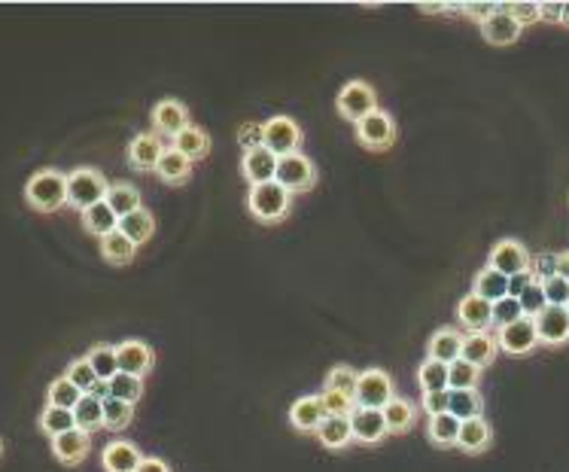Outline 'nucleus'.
I'll return each mask as SVG.
<instances>
[{
	"mask_svg": "<svg viewBox=\"0 0 569 472\" xmlns=\"http://www.w3.org/2000/svg\"><path fill=\"white\" fill-rule=\"evenodd\" d=\"M238 144L244 153H253V150H262L265 146V122H244V126L238 128Z\"/></svg>",
	"mask_w": 569,
	"mask_h": 472,
	"instance_id": "obj_50",
	"label": "nucleus"
},
{
	"mask_svg": "<svg viewBox=\"0 0 569 472\" xmlns=\"http://www.w3.org/2000/svg\"><path fill=\"white\" fill-rule=\"evenodd\" d=\"M24 202L40 213H55L67 204V174L58 168L33 171L24 184Z\"/></svg>",
	"mask_w": 569,
	"mask_h": 472,
	"instance_id": "obj_1",
	"label": "nucleus"
},
{
	"mask_svg": "<svg viewBox=\"0 0 569 472\" xmlns=\"http://www.w3.org/2000/svg\"><path fill=\"white\" fill-rule=\"evenodd\" d=\"M80 400H82V393H80L77 387H73L64 375H62V378H55L52 384H49V391H46V405H55V409L73 411V409H77V402H80Z\"/></svg>",
	"mask_w": 569,
	"mask_h": 472,
	"instance_id": "obj_43",
	"label": "nucleus"
},
{
	"mask_svg": "<svg viewBox=\"0 0 569 472\" xmlns=\"http://www.w3.org/2000/svg\"><path fill=\"white\" fill-rule=\"evenodd\" d=\"M472 293L481 296V299H488L490 305H497L499 299L508 296V278L499 275V271H493L490 265H484L479 275L472 278Z\"/></svg>",
	"mask_w": 569,
	"mask_h": 472,
	"instance_id": "obj_32",
	"label": "nucleus"
},
{
	"mask_svg": "<svg viewBox=\"0 0 569 472\" xmlns=\"http://www.w3.org/2000/svg\"><path fill=\"white\" fill-rule=\"evenodd\" d=\"M493 445V427L488 424V418H475V420H463L460 424V439L457 448L463 454H481Z\"/></svg>",
	"mask_w": 569,
	"mask_h": 472,
	"instance_id": "obj_23",
	"label": "nucleus"
},
{
	"mask_svg": "<svg viewBox=\"0 0 569 472\" xmlns=\"http://www.w3.org/2000/svg\"><path fill=\"white\" fill-rule=\"evenodd\" d=\"M320 402H323L326 418H350V415H354V409H356V402L350 400V396L335 393V391H323Z\"/></svg>",
	"mask_w": 569,
	"mask_h": 472,
	"instance_id": "obj_46",
	"label": "nucleus"
},
{
	"mask_svg": "<svg viewBox=\"0 0 569 472\" xmlns=\"http://www.w3.org/2000/svg\"><path fill=\"white\" fill-rule=\"evenodd\" d=\"M457 323L460 329L469 335V333H493V305L488 299H481V296L475 293H466L463 299L457 302Z\"/></svg>",
	"mask_w": 569,
	"mask_h": 472,
	"instance_id": "obj_12",
	"label": "nucleus"
},
{
	"mask_svg": "<svg viewBox=\"0 0 569 472\" xmlns=\"http://www.w3.org/2000/svg\"><path fill=\"white\" fill-rule=\"evenodd\" d=\"M350 430H354V442H359V445H378L390 436L384 411L359 409V405L354 409V415H350Z\"/></svg>",
	"mask_w": 569,
	"mask_h": 472,
	"instance_id": "obj_16",
	"label": "nucleus"
},
{
	"mask_svg": "<svg viewBox=\"0 0 569 472\" xmlns=\"http://www.w3.org/2000/svg\"><path fill=\"white\" fill-rule=\"evenodd\" d=\"M356 140L368 153H387L396 144V119L387 110L368 113L363 122H356Z\"/></svg>",
	"mask_w": 569,
	"mask_h": 472,
	"instance_id": "obj_6",
	"label": "nucleus"
},
{
	"mask_svg": "<svg viewBox=\"0 0 569 472\" xmlns=\"http://www.w3.org/2000/svg\"><path fill=\"white\" fill-rule=\"evenodd\" d=\"M542 289H545V299L548 305H555V308H566V302H569V280L564 278H551L542 284Z\"/></svg>",
	"mask_w": 569,
	"mask_h": 472,
	"instance_id": "obj_53",
	"label": "nucleus"
},
{
	"mask_svg": "<svg viewBox=\"0 0 569 472\" xmlns=\"http://www.w3.org/2000/svg\"><path fill=\"white\" fill-rule=\"evenodd\" d=\"M417 405L412 400H405V396H396L387 409H384V418H387V430H390V436H402V433H408V430L414 427V420H417Z\"/></svg>",
	"mask_w": 569,
	"mask_h": 472,
	"instance_id": "obj_33",
	"label": "nucleus"
},
{
	"mask_svg": "<svg viewBox=\"0 0 569 472\" xmlns=\"http://www.w3.org/2000/svg\"><path fill=\"white\" fill-rule=\"evenodd\" d=\"M274 180H278L283 189H289L292 195L311 193L317 186V168L305 153H292V156H283L278 162V177Z\"/></svg>",
	"mask_w": 569,
	"mask_h": 472,
	"instance_id": "obj_7",
	"label": "nucleus"
},
{
	"mask_svg": "<svg viewBox=\"0 0 569 472\" xmlns=\"http://www.w3.org/2000/svg\"><path fill=\"white\" fill-rule=\"evenodd\" d=\"M138 472H171V467L162 458H144V463L138 467Z\"/></svg>",
	"mask_w": 569,
	"mask_h": 472,
	"instance_id": "obj_56",
	"label": "nucleus"
},
{
	"mask_svg": "<svg viewBox=\"0 0 569 472\" xmlns=\"http://www.w3.org/2000/svg\"><path fill=\"white\" fill-rule=\"evenodd\" d=\"M448 405H450V391H435V393H421L417 409H421L426 418H435V415H445Z\"/></svg>",
	"mask_w": 569,
	"mask_h": 472,
	"instance_id": "obj_52",
	"label": "nucleus"
},
{
	"mask_svg": "<svg viewBox=\"0 0 569 472\" xmlns=\"http://www.w3.org/2000/svg\"><path fill=\"white\" fill-rule=\"evenodd\" d=\"M502 6H506V13L512 15L521 28L542 22V4H536V0H515V4H502Z\"/></svg>",
	"mask_w": 569,
	"mask_h": 472,
	"instance_id": "obj_47",
	"label": "nucleus"
},
{
	"mask_svg": "<svg viewBox=\"0 0 569 472\" xmlns=\"http://www.w3.org/2000/svg\"><path fill=\"white\" fill-rule=\"evenodd\" d=\"M463 338H466V333L463 329H457V326L435 329V333L430 335V342H426V360L445 363V366L457 363L460 357H463Z\"/></svg>",
	"mask_w": 569,
	"mask_h": 472,
	"instance_id": "obj_15",
	"label": "nucleus"
},
{
	"mask_svg": "<svg viewBox=\"0 0 569 472\" xmlns=\"http://www.w3.org/2000/svg\"><path fill=\"white\" fill-rule=\"evenodd\" d=\"M107 189H110V180H107L98 168H89V165L86 168H73L67 174V204L80 213L104 202Z\"/></svg>",
	"mask_w": 569,
	"mask_h": 472,
	"instance_id": "obj_3",
	"label": "nucleus"
},
{
	"mask_svg": "<svg viewBox=\"0 0 569 472\" xmlns=\"http://www.w3.org/2000/svg\"><path fill=\"white\" fill-rule=\"evenodd\" d=\"M144 387H147V378H134V375H125V372H119V375L110 381V396H113V400L138 405L140 396H144Z\"/></svg>",
	"mask_w": 569,
	"mask_h": 472,
	"instance_id": "obj_44",
	"label": "nucleus"
},
{
	"mask_svg": "<svg viewBox=\"0 0 569 472\" xmlns=\"http://www.w3.org/2000/svg\"><path fill=\"white\" fill-rule=\"evenodd\" d=\"M481 28V37L488 40L490 46H512V43H517V37H521V24H517L512 15L506 13V6H497V13L490 15L488 22H481L479 24Z\"/></svg>",
	"mask_w": 569,
	"mask_h": 472,
	"instance_id": "obj_21",
	"label": "nucleus"
},
{
	"mask_svg": "<svg viewBox=\"0 0 569 472\" xmlns=\"http://www.w3.org/2000/svg\"><path fill=\"white\" fill-rule=\"evenodd\" d=\"M80 220H82V229H86L89 235H95L98 241H100V238H107V235H113V231L119 229V217H116L113 208L107 202H100V204H95V208L82 211Z\"/></svg>",
	"mask_w": 569,
	"mask_h": 472,
	"instance_id": "obj_28",
	"label": "nucleus"
},
{
	"mask_svg": "<svg viewBox=\"0 0 569 472\" xmlns=\"http://www.w3.org/2000/svg\"><path fill=\"white\" fill-rule=\"evenodd\" d=\"M560 24L569 28V4H564V10H560Z\"/></svg>",
	"mask_w": 569,
	"mask_h": 472,
	"instance_id": "obj_61",
	"label": "nucleus"
},
{
	"mask_svg": "<svg viewBox=\"0 0 569 472\" xmlns=\"http://www.w3.org/2000/svg\"><path fill=\"white\" fill-rule=\"evenodd\" d=\"M335 110L341 113V119H347L356 126V122H363L368 113L381 110L378 92H375V86L365 80H347L345 86H341V92L335 95Z\"/></svg>",
	"mask_w": 569,
	"mask_h": 472,
	"instance_id": "obj_4",
	"label": "nucleus"
},
{
	"mask_svg": "<svg viewBox=\"0 0 569 472\" xmlns=\"http://www.w3.org/2000/svg\"><path fill=\"white\" fill-rule=\"evenodd\" d=\"M356 384H359V372L354 366H347V363L332 366L323 378V391L345 393V396H350V400H354V393H356Z\"/></svg>",
	"mask_w": 569,
	"mask_h": 472,
	"instance_id": "obj_40",
	"label": "nucleus"
},
{
	"mask_svg": "<svg viewBox=\"0 0 569 472\" xmlns=\"http://www.w3.org/2000/svg\"><path fill=\"white\" fill-rule=\"evenodd\" d=\"M37 427L43 430L49 439H55V436H64V433H71V430H77V420H73V411L55 409V405H46V409L40 411Z\"/></svg>",
	"mask_w": 569,
	"mask_h": 472,
	"instance_id": "obj_38",
	"label": "nucleus"
},
{
	"mask_svg": "<svg viewBox=\"0 0 569 472\" xmlns=\"http://www.w3.org/2000/svg\"><path fill=\"white\" fill-rule=\"evenodd\" d=\"M524 317L521 311V302L512 299V296H506V299H499L497 305H493V326H512V323H517Z\"/></svg>",
	"mask_w": 569,
	"mask_h": 472,
	"instance_id": "obj_49",
	"label": "nucleus"
},
{
	"mask_svg": "<svg viewBox=\"0 0 569 472\" xmlns=\"http://www.w3.org/2000/svg\"><path fill=\"white\" fill-rule=\"evenodd\" d=\"M560 10H564V4H542V22L560 24Z\"/></svg>",
	"mask_w": 569,
	"mask_h": 472,
	"instance_id": "obj_57",
	"label": "nucleus"
},
{
	"mask_svg": "<svg viewBox=\"0 0 569 472\" xmlns=\"http://www.w3.org/2000/svg\"><path fill=\"white\" fill-rule=\"evenodd\" d=\"M323 420H326V411H323L320 393L299 396V400L289 405V424L292 430H299V433H317Z\"/></svg>",
	"mask_w": 569,
	"mask_h": 472,
	"instance_id": "obj_22",
	"label": "nucleus"
},
{
	"mask_svg": "<svg viewBox=\"0 0 569 472\" xmlns=\"http://www.w3.org/2000/svg\"><path fill=\"white\" fill-rule=\"evenodd\" d=\"M107 204L113 208L116 217H128V213L140 211L144 208V195H140V189L128 184V180H116V184H110V189H107Z\"/></svg>",
	"mask_w": 569,
	"mask_h": 472,
	"instance_id": "obj_27",
	"label": "nucleus"
},
{
	"mask_svg": "<svg viewBox=\"0 0 569 472\" xmlns=\"http://www.w3.org/2000/svg\"><path fill=\"white\" fill-rule=\"evenodd\" d=\"M417 387L421 393H435V391H448V366L435 360H423L414 372Z\"/></svg>",
	"mask_w": 569,
	"mask_h": 472,
	"instance_id": "obj_39",
	"label": "nucleus"
},
{
	"mask_svg": "<svg viewBox=\"0 0 569 472\" xmlns=\"http://www.w3.org/2000/svg\"><path fill=\"white\" fill-rule=\"evenodd\" d=\"M289 208H292V193L289 189H283L278 180L262 184V186H250L247 211H250V217H256L259 222H268V226L283 222L287 220Z\"/></svg>",
	"mask_w": 569,
	"mask_h": 472,
	"instance_id": "obj_2",
	"label": "nucleus"
},
{
	"mask_svg": "<svg viewBox=\"0 0 569 472\" xmlns=\"http://www.w3.org/2000/svg\"><path fill=\"white\" fill-rule=\"evenodd\" d=\"M317 442L329 451H345L354 442V430H350V418H326L320 430H317Z\"/></svg>",
	"mask_w": 569,
	"mask_h": 472,
	"instance_id": "obj_29",
	"label": "nucleus"
},
{
	"mask_svg": "<svg viewBox=\"0 0 569 472\" xmlns=\"http://www.w3.org/2000/svg\"><path fill=\"white\" fill-rule=\"evenodd\" d=\"M497 354H499V345H497V335L493 333H469L463 338V360L472 363V366H479L481 372L497 360Z\"/></svg>",
	"mask_w": 569,
	"mask_h": 472,
	"instance_id": "obj_24",
	"label": "nucleus"
},
{
	"mask_svg": "<svg viewBox=\"0 0 569 472\" xmlns=\"http://www.w3.org/2000/svg\"><path fill=\"white\" fill-rule=\"evenodd\" d=\"M499 4H450V13H463L472 22H488L493 13H497Z\"/></svg>",
	"mask_w": 569,
	"mask_h": 472,
	"instance_id": "obj_54",
	"label": "nucleus"
},
{
	"mask_svg": "<svg viewBox=\"0 0 569 472\" xmlns=\"http://www.w3.org/2000/svg\"><path fill=\"white\" fill-rule=\"evenodd\" d=\"M530 275L536 284H545V280L557 278V253H551V250L536 253L530 262Z\"/></svg>",
	"mask_w": 569,
	"mask_h": 472,
	"instance_id": "obj_48",
	"label": "nucleus"
},
{
	"mask_svg": "<svg viewBox=\"0 0 569 472\" xmlns=\"http://www.w3.org/2000/svg\"><path fill=\"white\" fill-rule=\"evenodd\" d=\"M89 366L95 369L98 381H113L116 375H119V360H116V345H91L89 354H86Z\"/></svg>",
	"mask_w": 569,
	"mask_h": 472,
	"instance_id": "obj_35",
	"label": "nucleus"
},
{
	"mask_svg": "<svg viewBox=\"0 0 569 472\" xmlns=\"http://www.w3.org/2000/svg\"><path fill=\"white\" fill-rule=\"evenodd\" d=\"M134 420V405L131 402H122V400H107L104 402V430H110V433H122V430H128Z\"/></svg>",
	"mask_w": 569,
	"mask_h": 472,
	"instance_id": "obj_42",
	"label": "nucleus"
},
{
	"mask_svg": "<svg viewBox=\"0 0 569 472\" xmlns=\"http://www.w3.org/2000/svg\"><path fill=\"white\" fill-rule=\"evenodd\" d=\"M479 381L481 369L466 363L463 357L448 366V391H479Z\"/></svg>",
	"mask_w": 569,
	"mask_h": 472,
	"instance_id": "obj_41",
	"label": "nucleus"
},
{
	"mask_svg": "<svg viewBox=\"0 0 569 472\" xmlns=\"http://www.w3.org/2000/svg\"><path fill=\"white\" fill-rule=\"evenodd\" d=\"M192 168H195V165H192V162L186 159V156L177 153L171 144H167L165 156H162V159H158V165H156V177L162 180L165 186H183V184H186V180L192 177Z\"/></svg>",
	"mask_w": 569,
	"mask_h": 472,
	"instance_id": "obj_26",
	"label": "nucleus"
},
{
	"mask_svg": "<svg viewBox=\"0 0 569 472\" xmlns=\"http://www.w3.org/2000/svg\"><path fill=\"white\" fill-rule=\"evenodd\" d=\"M448 411L460 420V424H463V420L484 418V396L479 391H450Z\"/></svg>",
	"mask_w": 569,
	"mask_h": 472,
	"instance_id": "obj_37",
	"label": "nucleus"
},
{
	"mask_svg": "<svg viewBox=\"0 0 569 472\" xmlns=\"http://www.w3.org/2000/svg\"><path fill=\"white\" fill-rule=\"evenodd\" d=\"M417 10L432 13V15H441V13H450V4H421Z\"/></svg>",
	"mask_w": 569,
	"mask_h": 472,
	"instance_id": "obj_60",
	"label": "nucleus"
},
{
	"mask_svg": "<svg viewBox=\"0 0 569 472\" xmlns=\"http://www.w3.org/2000/svg\"><path fill=\"white\" fill-rule=\"evenodd\" d=\"M301 126L292 116H271V119L265 122V150H271L278 159L283 156H292V153H301Z\"/></svg>",
	"mask_w": 569,
	"mask_h": 472,
	"instance_id": "obj_9",
	"label": "nucleus"
},
{
	"mask_svg": "<svg viewBox=\"0 0 569 472\" xmlns=\"http://www.w3.org/2000/svg\"><path fill=\"white\" fill-rule=\"evenodd\" d=\"M566 311H569V302H566Z\"/></svg>",
	"mask_w": 569,
	"mask_h": 472,
	"instance_id": "obj_63",
	"label": "nucleus"
},
{
	"mask_svg": "<svg viewBox=\"0 0 569 472\" xmlns=\"http://www.w3.org/2000/svg\"><path fill=\"white\" fill-rule=\"evenodd\" d=\"M426 439L435 445V448H457L460 439V420L445 411V415L426 418Z\"/></svg>",
	"mask_w": 569,
	"mask_h": 472,
	"instance_id": "obj_30",
	"label": "nucleus"
},
{
	"mask_svg": "<svg viewBox=\"0 0 569 472\" xmlns=\"http://www.w3.org/2000/svg\"><path fill=\"white\" fill-rule=\"evenodd\" d=\"M149 119H153V131L158 137H165V140H174L183 128L192 126V122H189V107L183 101H177V98H162V101L153 107Z\"/></svg>",
	"mask_w": 569,
	"mask_h": 472,
	"instance_id": "obj_11",
	"label": "nucleus"
},
{
	"mask_svg": "<svg viewBox=\"0 0 569 472\" xmlns=\"http://www.w3.org/2000/svg\"><path fill=\"white\" fill-rule=\"evenodd\" d=\"M557 275L569 280V250H560L557 253Z\"/></svg>",
	"mask_w": 569,
	"mask_h": 472,
	"instance_id": "obj_59",
	"label": "nucleus"
},
{
	"mask_svg": "<svg viewBox=\"0 0 569 472\" xmlns=\"http://www.w3.org/2000/svg\"><path fill=\"white\" fill-rule=\"evenodd\" d=\"M144 463V454L128 439H110L100 451V467L104 472H138V467Z\"/></svg>",
	"mask_w": 569,
	"mask_h": 472,
	"instance_id": "obj_17",
	"label": "nucleus"
},
{
	"mask_svg": "<svg viewBox=\"0 0 569 472\" xmlns=\"http://www.w3.org/2000/svg\"><path fill=\"white\" fill-rule=\"evenodd\" d=\"M165 150H167L165 137H158L156 131H140V135L131 137L128 150H125V159H128V165L134 171H144V174L153 171L156 174V165L165 156Z\"/></svg>",
	"mask_w": 569,
	"mask_h": 472,
	"instance_id": "obj_13",
	"label": "nucleus"
},
{
	"mask_svg": "<svg viewBox=\"0 0 569 472\" xmlns=\"http://www.w3.org/2000/svg\"><path fill=\"white\" fill-rule=\"evenodd\" d=\"M517 302H521L524 317H539V314L548 308V299H545V289H542V284H530Z\"/></svg>",
	"mask_w": 569,
	"mask_h": 472,
	"instance_id": "obj_51",
	"label": "nucleus"
},
{
	"mask_svg": "<svg viewBox=\"0 0 569 472\" xmlns=\"http://www.w3.org/2000/svg\"><path fill=\"white\" fill-rule=\"evenodd\" d=\"M91 396H95V400H100V402L110 400V381H98L95 391H91Z\"/></svg>",
	"mask_w": 569,
	"mask_h": 472,
	"instance_id": "obj_58",
	"label": "nucleus"
},
{
	"mask_svg": "<svg viewBox=\"0 0 569 472\" xmlns=\"http://www.w3.org/2000/svg\"><path fill=\"white\" fill-rule=\"evenodd\" d=\"M530 284H536L530 271H521V275L508 278V296H512V299H521V296H524V289L530 287Z\"/></svg>",
	"mask_w": 569,
	"mask_h": 472,
	"instance_id": "obj_55",
	"label": "nucleus"
},
{
	"mask_svg": "<svg viewBox=\"0 0 569 472\" xmlns=\"http://www.w3.org/2000/svg\"><path fill=\"white\" fill-rule=\"evenodd\" d=\"M396 400V381H393L384 369H365L359 372V384L354 393V402L359 409H378L384 411Z\"/></svg>",
	"mask_w": 569,
	"mask_h": 472,
	"instance_id": "obj_5",
	"label": "nucleus"
},
{
	"mask_svg": "<svg viewBox=\"0 0 569 472\" xmlns=\"http://www.w3.org/2000/svg\"><path fill=\"white\" fill-rule=\"evenodd\" d=\"M64 378L71 381L77 391L86 396L95 391V384H98V375H95V369L89 366V360L86 357H80V360H71L67 363V372H64Z\"/></svg>",
	"mask_w": 569,
	"mask_h": 472,
	"instance_id": "obj_45",
	"label": "nucleus"
},
{
	"mask_svg": "<svg viewBox=\"0 0 569 472\" xmlns=\"http://www.w3.org/2000/svg\"><path fill=\"white\" fill-rule=\"evenodd\" d=\"M0 454H4V442H0Z\"/></svg>",
	"mask_w": 569,
	"mask_h": 472,
	"instance_id": "obj_62",
	"label": "nucleus"
},
{
	"mask_svg": "<svg viewBox=\"0 0 569 472\" xmlns=\"http://www.w3.org/2000/svg\"><path fill=\"white\" fill-rule=\"evenodd\" d=\"M530 262H533V253L526 250L521 241H515V238H502L490 247L488 253V265L493 271H499V275L506 278H515L521 275V271H530Z\"/></svg>",
	"mask_w": 569,
	"mask_h": 472,
	"instance_id": "obj_10",
	"label": "nucleus"
},
{
	"mask_svg": "<svg viewBox=\"0 0 569 472\" xmlns=\"http://www.w3.org/2000/svg\"><path fill=\"white\" fill-rule=\"evenodd\" d=\"M493 335H497L499 351L508 354V357H526V354H533L539 347V333H536L533 317H521L512 326L493 329Z\"/></svg>",
	"mask_w": 569,
	"mask_h": 472,
	"instance_id": "obj_8",
	"label": "nucleus"
},
{
	"mask_svg": "<svg viewBox=\"0 0 569 472\" xmlns=\"http://www.w3.org/2000/svg\"><path fill=\"white\" fill-rule=\"evenodd\" d=\"M171 146L177 153H183L186 156V159L195 165V162H201V159H207V156H211V135H207L204 128L201 126H195V122H192L189 128H183L177 137L171 140Z\"/></svg>",
	"mask_w": 569,
	"mask_h": 472,
	"instance_id": "obj_25",
	"label": "nucleus"
},
{
	"mask_svg": "<svg viewBox=\"0 0 569 472\" xmlns=\"http://www.w3.org/2000/svg\"><path fill=\"white\" fill-rule=\"evenodd\" d=\"M98 250H100V256H104V262H110V265H131L134 256H138V244H134L131 238H125L122 231L116 229L113 235L100 238Z\"/></svg>",
	"mask_w": 569,
	"mask_h": 472,
	"instance_id": "obj_31",
	"label": "nucleus"
},
{
	"mask_svg": "<svg viewBox=\"0 0 569 472\" xmlns=\"http://www.w3.org/2000/svg\"><path fill=\"white\" fill-rule=\"evenodd\" d=\"M533 320H536V333H539V345L560 347L569 342V311L566 308L548 305V308Z\"/></svg>",
	"mask_w": 569,
	"mask_h": 472,
	"instance_id": "obj_18",
	"label": "nucleus"
},
{
	"mask_svg": "<svg viewBox=\"0 0 569 472\" xmlns=\"http://www.w3.org/2000/svg\"><path fill=\"white\" fill-rule=\"evenodd\" d=\"M278 156L271 150H253V153H244L241 156V174H244V180L250 186H262V184H271L274 177H278Z\"/></svg>",
	"mask_w": 569,
	"mask_h": 472,
	"instance_id": "obj_20",
	"label": "nucleus"
},
{
	"mask_svg": "<svg viewBox=\"0 0 569 472\" xmlns=\"http://www.w3.org/2000/svg\"><path fill=\"white\" fill-rule=\"evenodd\" d=\"M49 448H52L55 460H62L64 467H80L91 451V436L82 433V430H71L64 436L49 439Z\"/></svg>",
	"mask_w": 569,
	"mask_h": 472,
	"instance_id": "obj_19",
	"label": "nucleus"
},
{
	"mask_svg": "<svg viewBox=\"0 0 569 472\" xmlns=\"http://www.w3.org/2000/svg\"><path fill=\"white\" fill-rule=\"evenodd\" d=\"M119 231L125 238H131L134 244H147L149 238L156 235V217H153V211H147V208H140V211H134L128 213V217H122L119 220Z\"/></svg>",
	"mask_w": 569,
	"mask_h": 472,
	"instance_id": "obj_34",
	"label": "nucleus"
},
{
	"mask_svg": "<svg viewBox=\"0 0 569 472\" xmlns=\"http://www.w3.org/2000/svg\"><path fill=\"white\" fill-rule=\"evenodd\" d=\"M73 420H77V430L82 433H98V430H104V402L95 400L91 393H86L82 400L77 402V409H73Z\"/></svg>",
	"mask_w": 569,
	"mask_h": 472,
	"instance_id": "obj_36",
	"label": "nucleus"
},
{
	"mask_svg": "<svg viewBox=\"0 0 569 472\" xmlns=\"http://www.w3.org/2000/svg\"><path fill=\"white\" fill-rule=\"evenodd\" d=\"M116 360H119V372L134 378H147L156 366V351L140 338H125L116 345Z\"/></svg>",
	"mask_w": 569,
	"mask_h": 472,
	"instance_id": "obj_14",
	"label": "nucleus"
}]
</instances>
